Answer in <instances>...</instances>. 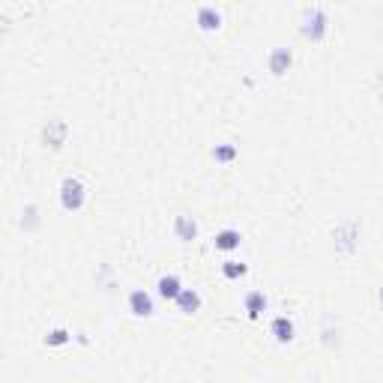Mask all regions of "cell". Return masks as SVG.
Masks as SVG:
<instances>
[{
  "instance_id": "obj_1",
  "label": "cell",
  "mask_w": 383,
  "mask_h": 383,
  "mask_svg": "<svg viewBox=\"0 0 383 383\" xmlns=\"http://www.w3.org/2000/svg\"><path fill=\"white\" fill-rule=\"evenodd\" d=\"M299 30H303L306 39L321 42L330 34V15L323 12V6H306L303 15H299Z\"/></svg>"
},
{
  "instance_id": "obj_2",
  "label": "cell",
  "mask_w": 383,
  "mask_h": 383,
  "mask_svg": "<svg viewBox=\"0 0 383 383\" xmlns=\"http://www.w3.org/2000/svg\"><path fill=\"white\" fill-rule=\"evenodd\" d=\"M360 234H362V225L360 219H341L332 231V243H336V251L341 255H354L360 249Z\"/></svg>"
},
{
  "instance_id": "obj_3",
  "label": "cell",
  "mask_w": 383,
  "mask_h": 383,
  "mask_svg": "<svg viewBox=\"0 0 383 383\" xmlns=\"http://www.w3.org/2000/svg\"><path fill=\"white\" fill-rule=\"evenodd\" d=\"M57 195H60V207L66 210V213H78L81 207L87 203V186L78 180V177H63L60 180V189H57Z\"/></svg>"
},
{
  "instance_id": "obj_4",
  "label": "cell",
  "mask_w": 383,
  "mask_h": 383,
  "mask_svg": "<svg viewBox=\"0 0 383 383\" xmlns=\"http://www.w3.org/2000/svg\"><path fill=\"white\" fill-rule=\"evenodd\" d=\"M66 138H69V123L63 117H51L42 126V141H45V147H51V150H60V147L66 144Z\"/></svg>"
},
{
  "instance_id": "obj_5",
  "label": "cell",
  "mask_w": 383,
  "mask_h": 383,
  "mask_svg": "<svg viewBox=\"0 0 383 383\" xmlns=\"http://www.w3.org/2000/svg\"><path fill=\"white\" fill-rule=\"evenodd\" d=\"M293 66V51L288 45H275L270 48V54H267V69L273 72V75H284Z\"/></svg>"
},
{
  "instance_id": "obj_6",
  "label": "cell",
  "mask_w": 383,
  "mask_h": 383,
  "mask_svg": "<svg viewBox=\"0 0 383 383\" xmlns=\"http://www.w3.org/2000/svg\"><path fill=\"white\" fill-rule=\"evenodd\" d=\"M129 312H132L135 317H150L153 312H156V303H153V297H150V291H144V288H135L132 293H129Z\"/></svg>"
},
{
  "instance_id": "obj_7",
  "label": "cell",
  "mask_w": 383,
  "mask_h": 383,
  "mask_svg": "<svg viewBox=\"0 0 383 383\" xmlns=\"http://www.w3.org/2000/svg\"><path fill=\"white\" fill-rule=\"evenodd\" d=\"M156 293H159L162 299H168V303H177V297L183 293V282H180V275H174V273L162 275V279L156 282Z\"/></svg>"
},
{
  "instance_id": "obj_8",
  "label": "cell",
  "mask_w": 383,
  "mask_h": 383,
  "mask_svg": "<svg viewBox=\"0 0 383 383\" xmlns=\"http://www.w3.org/2000/svg\"><path fill=\"white\" fill-rule=\"evenodd\" d=\"M195 21H198L201 30H219L222 27V12L213 3H201L198 12H195Z\"/></svg>"
},
{
  "instance_id": "obj_9",
  "label": "cell",
  "mask_w": 383,
  "mask_h": 383,
  "mask_svg": "<svg viewBox=\"0 0 383 383\" xmlns=\"http://www.w3.org/2000/svg\"><path fill=\"white\" fill-rule=\"evenodd\" d=\"M174 237L183 243H192L198 237V222H195V216H189V213L174 216Z\"/></svg>"
},
{
  "instance_id": "obj_10",
  "label": "cell",
  "mask_w": 383,
  "mask_h": 383,
  "mask_svg": "<svg viewBox=\"0 0 383 383\" xmlns=\"http://www.w3.org/2000/svg\"><path fill=\"white\" fill-rule=\"evenodd\" d=\"M270 332H273V338H275V341L288 345V341H293V336H297V327H293V321H291L288 314H279V317H273Z\"/></svg>"
},
{
  "instance_id": "obj_11",
  "label": "cell",
  "mask_w": 383,
  "mask_h": 383,
  "mask_svg": "<svg viewBox=\"0 0 383 383\" xmlns=\"http://www.w3.org/2000/svg\"><path fill=\"white\" fill-rule=\"evenodd\" d=\"M243 306H246V314L251 317V321H258V317L270 308V299H267L264 291H249L246 299H243Z\"/></svg>"
},
{
  "instance_id": "obj_12",
  "label": "cell",
  "mask_w": 383,
  "mask_h": 383,
  "mask_svg": "<svg viewBox=\"0 0 383 383\" xmlns=\"http://www.w3.org/2000/svg\"><path fill=\"white\" fill-rule=\"evenodd\" d=\"M240 243H243V234L237 231V227H222V231H216V237H213V246L219 251H234V249H240Z\"/></svg>"
},
{
  "instance_id": "obj_13",
  "label": "cell",
  "mask_w": 383,
  "mask_h": 383,
  "mask_svg": "<svg viewBox=\"0 0 383 383\" xmlns=\"http://www.w3.org/2000/svg\"><path fill=\"white\" fill-rule=\"evenodd\" d=\"M321 336H323V347H327V350H336V347L341 345L336 314H323V330H321Z\"/></svg>"
},
{
  "instance_id": "obj_14",
  "label": "cell",
  "mask_w": 383,
  "mask_h": 383,
  "mask_svg": "<svg viewBox=\"0 0 383 383\" xmlns=\"http://www.w3.org/2000/svg\"><path fill=\"white\" fill-rule=\"evenodd\" d=\"M201 293L195 291V288H183V293L177 297V308H180L183 314H195V312H201Z\"/></svg>"
},
{
  "instance_id": "obj_15",
  "label": "cell",
  "mask_w": 383,
  "mask_h": 383,
  "mask_svg": "<svg viewBox=\"0 0 383 383\" xmlns=\"http://www.w3.org/2000/svg\"><path fill=\"white\" fill-rule=\"evenodd\" d=\"M237 156H240V150H237V144H231V141H222V144L213 147V159L219 162V165H231Z\"/></svg>"
},
{
  "instance_id": "obj_16",
  "label": "cell",
  "mask_w": 383,
  "mask_h": 383,
  "mask_svg": "<svg viewBox=\"0 0 383 383\" xmlns=\"http://www.w3.org/2000/svg\"><path fill=\"white\" fill-rule=\"evenodd\" d=\"M42 341H45L48 347H63V345H69V341H72V330H66V327H54V330L45 332Z\"/></svg>"
},
{
  "instance_id": "obj_17",
  "label": "cell",
  "mask_w": 383,
  "mask_h": 383,
  "mask_svg": "<svg viewBox=\"0 0 383 383\" xmlns=\"http://www.w3.org/2000/svg\"><path fill=\"white\" fill-rule=\"evenodd\" d=\"M249 273V267L243 264V260H234V258H227L225 264H222V275L225 279H231V282H237V279H243V275Z\"/></svg>"
},
{
  "instance_id": "obj_18",
  "label": "cell",
  "mask_w": 383,
  "mask_h": 383,
  "mask_svg": "<svg viewBox=\"0 0 383 383\" xmlns=\"http://www.w3.org/2000/svg\"><path fill=\"white\" fill-rule=\"evenodd\" d=\"M21 225L24 227H39V207H36V203H27V207H24Z\"/></svg>"
},
{
  "instance_id": "obj_19",
  "label": "cell",
  "mask_w": 383,
  "mask_h": 383,
  "mask_svg": "<svg viewBox=\"0 0 383 383\" xmlns=\"http://www.w3.org/2000/svg\"><path fill=\"white\" fill-rule=\"evenodd\" d=\"M378 299H380V306H383V284H380V291H378Z\"/></svg>"
},
{
  "instance_id": "obj_20",
  "label": "cell",
  "mask_w": 383,
  "mask_h": 383,
  "mask_svg": "<svg viewBox=\"0 0 383 383\" xmlns=\"http://www.w3.org/2000/svg\"><path fill=\"white\" fill-rule=\"evenodd\" d=\"M380 99H383V75H380Z\"/></svg>"
}]
</instances>
